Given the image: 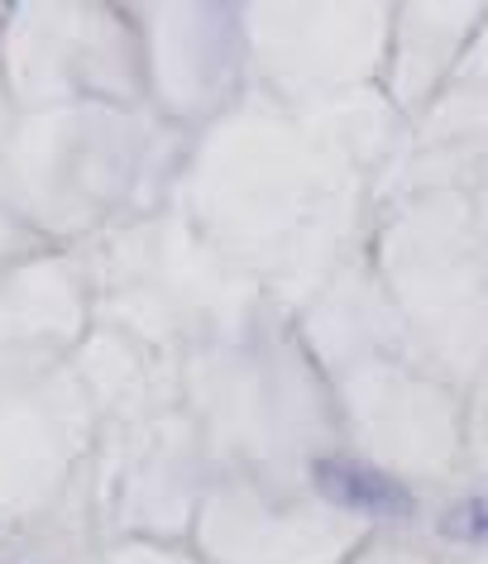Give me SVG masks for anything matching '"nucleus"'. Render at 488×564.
<instances>
[{
    "label": "nucleus",
    "instance_id": "1",
    "mask_svg": "<svg viewBox=\"0 0 488 564\" xmlns=\"http://www.w3.org/2000/svg\"><path fill=\"white\" fill-rule=\"evenodd\" d=\"M316 488L326 492L330 502L350 507V512H365V517H408L412 512L408 492L388 474L373 469V464H359V459H321Z\"/></svg>",
    "mask_w": 488,
    "mask_h": 564
},
{
    "label": "nucleus",
    "instance_id": "2",
    "mask_svg": "<svg viewBox=\"0 0 488 564\" xmlns=\"http://www.w3.org/2000/svg\"><path fill=\"white\" fill-rule=\"evenodd\" d=\"M445 531H455V535H488V502H465V507H455L451 517H445Z\"/></svg>",
    "mask_w": 488,
    "mask_h": 564
}]
</instances>
